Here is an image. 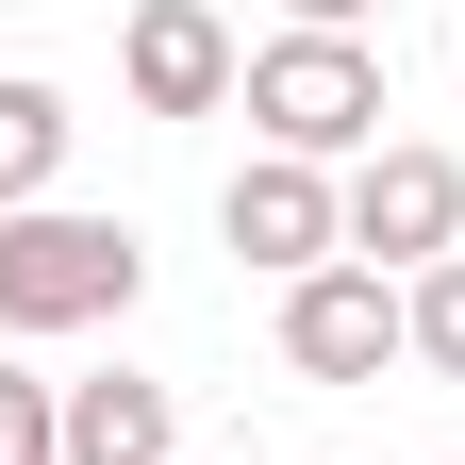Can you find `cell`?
I'll return each instance as SVG.
<instances>
[{"label":"cell","mask_w":465,"mask_h":465,"mask_svg":"<svg viewBox=\"0 0 465 465\" xmlns=\"http://www.w3.org/2000/svg\"><path fill=\"white\" fill-rule=\"evenodd\" d=\"M416 366H449V382H465V250L416 282Z\"/></svg>","instance_id":"30bf717a"},{"label":"cell","mask_w":465,"mask_h":465,"mask_svg":"<svg viewBox=\"0 0 465 465\" xmlns=\"http://www.w3.org/2000/svg\"><path fill=\"white\" fill-rule=\"evenodd\" d=\"M116 84H134V116H216L232 84H250V50H232V17H216V0H134Z\"/></svg>","instance_id":"5b68a950"},{"label":"cell","mask_w":465,"mask_h":465,"mask_svg":"<svg viewBox=\"0 0 465 465\" xmlns=\"http://www.w3.org/2000/svg\"><path fill=\"white\" fill-rule=\"evenodd\" d=\"M50 166H67V100H50V84H0V216H34Z\"/></svg>","instance_id":"ba28073f"},{"label":"cell","mask_w":465,"mask_h":465,"mask_svg":"<svg viewBox=\"0 0 465 465\" xmlns=\"http://www.w3.org/2000/svg\"><path fill=\"white\" fill-rule=\"evenodd\" d=\"M134 216H67V200H34V216H0V332H100V316H134Z\"/></svg>","instance_id":"6da1fadb"},{"label":"cell","mask_w":465,"mask_h":465,"mask_svg":"<svg viewBox=\"0 0 465 465\" xmlns=\"http://www.w3.org/2000/svg\"><path fill=\"white\" fill-rule=\"evenodd\" d=\"M232 250H250V266H282V282H316L332 250H349V183H332V166H282V150H250V166H232Z\"/></svg>","instance_id":"8992f818"},{"label":"cell","mask_w":465,"mask_h":465,"mask_svg":"<svg viewBox=\"0 0 465 465\" xmlns=\"http://www.w3.org/2000/svg\"><path fill=\"white\" fill-rule=\"evenodd\" d=\"M382 17V0H300V34H366Z\"/></svg>","instance_id":"8fae6325"},{"label":"cell","mask_w":465,"mask_h":465,"mask_svg":"<svg viewBox=\"0 0 465 465\" xmlns=\"http://www.w3.org/2000/svg\"><path fill=\"white\" fill-rule=\"evenodd\" d=\"M183 449V416H166V382H67V465H166Z\"/></svg>","instance_id":"52a82bcc"},{"label":"cell","mask_w":465,"mask_h":465,"mask_svg":"<svg viewBox=\"0 0 465 465\" xmlns=\"http://www.w3.org/2000/svg\"><path fill=\"white\" fill-rule=\"evenodd\" d=\"M250 116H266L282 166L382 150V50H366V34H282V50H250Z\"/></svg>","instance_id":"7a4b0ae2"},{"label":"cell","mask_w":465,"mask_h":465,"mask_svg":"<svg viewBox=\"0 0 465 465\" xmlns=\"http://www.w3.org/2000/svg\"><path fill=\"white\" fill-rule=\"evenodd\" d=\"M399 349H416V282H382V266L282 282V366H300V382H382Z\"/></svg>","instance_id":"277c9868"},{"label":"cell","mask_w":465,"mask_h":465,"mask_svg":"<svg viewBox=\"0 0 465 465\" xmlns=\"http://www.w3.org/2000/svg\"><path fill=\"white\" fill-rule=\"evenodd\" d=\"M0 465H67V382L0 366Z\"/></svg>","instance_id":"9c48e42d"},{"label":"cell","mask_w":465,"mask_h":465,"mask_svg":"<svg viewBox=\"0 0 465 465\" xmlns=\"http://www.w3.org/2000/svg\"><path fill=\"white\" fill-rule=\"evenodd\" d=\"M349 250H366L382 282H399V266L432 282V266L465 250V166H449V150H416V134H382L366 166H349Z\"/></svg>","instance_id":"3957f363"}]
</instances>
